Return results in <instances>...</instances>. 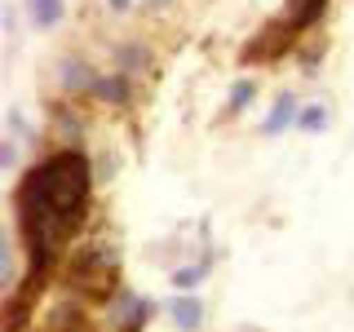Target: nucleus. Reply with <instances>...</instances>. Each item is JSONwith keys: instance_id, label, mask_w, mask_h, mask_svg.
<instances>
[{"instance_id": "14", "label": "nucleus", "mask_w": 354, "mask_h": 332, "mask_svg": "<svg viewBox=\"0 0 354 332\" xmlns=\"http://www.w3.org/2000/svg\"><path fill=\"white\" fill-rule=\"evenodd\" d=\"M9 129H14V138H31V124L22 116V107H9Z\"/></svg>"}, {"instance_id": "6", "label": "nucleus", "mask_w": 354, "mask_h": 332, "mask_svg": "<svg viewBox=\"0 0 354 332\" xmlns=\"http://www.w3.org/2000/svg\"><path fill=\"white\" fill-rule=\"evenodd\" d=\"M22 14L31 31H58L66 22V0H22Z\"/></svg>"}, {"instance_id": "8", "label": "nucleus", "mask_w": 354, "mask_h": 332, "mask_svg": "<svg viewBox=\"0 0 354 332\" xmlns=\"http://www.w3.org/2000/svg\"><path fill=\"white\" fill-rule=\"evenodd\" d=\"M208 266H213V257H199V261H182V266H173V275H169L173 293H199V284L208 279Z\"/></svg>"}, {"instance_id": "10", "label": "nucleus", "mask_w": 354, "mask_h": 332, "mask_svg": "<svg viewBox=\"0 0 354 332\" xmlns=\"http://www.w3.org/2000/svg\"><path fill=\"white\" fill-rule=\"evenodd\" d=\"M328 124H332V107H328V102H301L297 133H306V138H319V133H328Z\"/></svg>"}, {"instance_id": "3", "label": "nucleus", "mask_w": 354, "mask_h": 332, "mask_svg": "<svg viewBox=\"0 0 354 332\" xmlns=\"http://www.w3.org/2000/svg\"><path fill=\"white\" fill-rule=\"evenodd\" d=\"M97 84H102V71L88 58H80V53L58 58V89L66 98H97Z\"/></svg>"}, {"instance_id": "2", "label": "nucleus", "mask_w": 354, "mask_h": 332, "mask_svg": "<svg viewBox=\"0 0 354 332\" xmlns=\"http://www.w3.org/2000/svg\"><path fill=\"white\" fill-rule=\"evenodd\" d=\"M151 315H155V302L151 297H138L133 288H115V297L106 302V324L115 332H142Z\"/></svg>"}, {"instance_id": "4", "label": "nucleus", "mask_w": 354, "mask_h": 332, "mask_svg": "<svg viewBox=\"0 0 354 332\" xmlns=\"http://www.w3.org/2000/svg\"><path fill=\"white\" fill-rule=\"evenodd\" d=\"M297 116H301V98H297L292 89H283L270 102V111L261 116V138H279V133L297 129Z\"/></svg>"}, {"instance_id": "1", "label": "nucleus", "mask_w": 354, "mask_h": 332, "mask_svg": "<svg viewBox=\"0 0 354 332\" xmlns=\"http://www.w3.org/2000/svg\"><path fill=\"white\" fill-rule=\"evenodd\" d=\"M88 199H93V169H88V155L80 147L44 155L36 169L22 177L18 230H22V243H27L31 279L49 270L62 239L84 221Z\"/></svg>"}, {"instance_id": "12", "label": "nucleus", "mask_w": 354, "mask_h": 332, "mask_svg": "<svg viewBox=\"0 0 354 332\" xmlns=\"http://www.w3.org/2000/svg\"><path fill=\"white\" fill-rule=\"evenodd\" d=\"M252 102H257V80H252V75H239V80L230 84V93H226V120L243 116Z\"/></svg>"}, {"instance_id": "7", "label": "nucleus", "mask_w": 354, "mask_h": 332, "mask_svg": "<svg viewBox=\"0 0 354 332\" xmlns=\"http://www.w3.org/2000/svg\"><path fill=\"white\" fill-rule=\"evenodd\" d=\"M97 98H102L106 107H129L133 102V75H124V71H102V84H97Z\"/></svg>"}, {"instance_id": "9", "label": "nucleus", "mask_w": 354, "mask_h": 332, "mask_svg": "<svg viewBox=\"0 0 354 332\" xmlns=\"http://www.w3.org/2000/svg\"><path fill=\"white\" fill-rule=\"evenodd\" d=\"M328 14V0H288V31H310Z\"/></svg>"}, {"instance_id": "5", "label": "nucleus", "mask_w": 354, "mask_h": 332, "mask_svg": "<svg viewBox=\"0 0 354 332\" xmlns=\"http://www.w3.org/2000/svg\"><path fill=\"white\" fill-rule=\"evenodd\" d=\"M204 315H208V306H204L199 293H173L169 319H173L177 332H199V328H204Z\"/></svg>"}, {"instance_id": "11", "label": "nucleus", "mask_w": 354, "mask_h": 332, "mask_svg": "<svg viewBox=\"0 0 354 332\" xmlns=\"http://www.w3.org/2000/svg\"><path fill=\"white\" fill-rule=\"evenodd\" d=\"M151 66V53L142 49V40H124V44H115V71H124L138 80V71H147Z\"/></svg>"}, {"instance_id": "16", "label": "nucleus", "mask_w": 354, "mask_h": 332, "mask_svg": "<svg viewBox=\"0 0 354 332\" xmlns=\"http://www.w3.org/2000/svg\"><path fill=\"white\" fill-rule=\"evenodd\" d=\"M177 0H142V9H151V14H169Z\"/></svg>"}, {"instance_id": "17", "label": "nucleus", "mask_w": 354, "mask_h": 332, "mask_svg": "<svg viewBox=\"0 0 354 332\" xmlns=\"http://www.w3.org/2000/svg\"><path fill=\"white\" fill-rule=\"evenodd\" d=\"M239 332H261V328H239Z\"/></svg>"}, {"instance_id": "15", "label": "nucleus", "mask_w": 354, "mask_h": 332, "mask_svg": "<svg viewBox=\"0 0 354 332\" xmlns=\"http://www.w3.org/2000/svg\"><path fill=\"white\" fill-rule=\"evenodd\" d=\"M102 5H106V9H111V14H115V18H129L133 9L142 5V0H102Z\"/></svg>"}, {"instance_id": "13", "label": "nucleus", "mask_w": 354, "mask_h": 332, "mask_svg": "<svg viewBox=\"0 0 354 332\" xmlns=\"http://www.w3.org/2000/svg\"><path fill=\"white\" fill-rule=\"evenodd\" d=\"M0 169H5V173L18 169V138H14V133H9V138H0Z\"/></svg>"}]
</instances>
